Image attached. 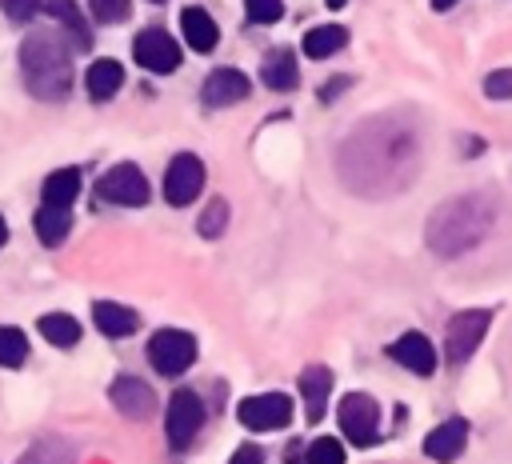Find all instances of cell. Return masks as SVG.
I'll return each instance as SVG.
<instances>
[{
  "instance_id": "6da1fadb",
  "label": "cell",
  "mask_w": 512,
  "mask_h": 464,
  "mask_svg": "<svg viewBox=\"0 0 512 464\" xmlns=\"http://www.w3.org/2000/svg\"><path fill=\"white\" fill-rule=\"evenodd\" d=\"M416 156H420V148H416L412 128L400 124L396 116H376L344 140L336 164H340V176L348 188H356L364 196H388L412 180Z\"/></svg>"
},
{
  "instance_id": "7a4b0ae2",
  "label": "cell",
  "mask_w": 512,
  "mask_h": 464,
  "mask_svg": "<svg viewBox=\"0 0 512 464\" xmlns=\"http://www.w3.org/2000/svg\"><path fill=\"white\" fill-rule=\"evenodd\" d=\"M492 220H496V200L488 192H464V196L444 200L432 212L424 236H428V248L436 256H460L488 236Z\"/></svg>"
},
{
  "instance_id": "3957f363",
  "label": "cell",
  "mask_w": 512,
  "mask_h": 464,
  "mask_svg": "<svg viewBox=\"0 0 512 464\" xmlns=\"http://www.w3.org/2000/svg\"><path fill=\"white\" fill-rule=\"evenodd\" d=\"M68 44H60L52 32H32L20 44V72H24V88L36 100H60L72 88V60L64 52Z\"/></svg>"
},
{
  "instance_id": "277c9868",
  "label": "cell",
  "mask_w": 512,
  "mask_h": 464,
  "mask_svg": "<svg viewBox=\"0 0 512 464\" xmlns=\"http://www.w3.org/2000/svg\"><path fill=\"white\" fill-rule=\"evenodd\" d=\"M340 432L356 444V448H368L380 440V404L368 396V392H348L340 400Z\"/></svg>"
},
{
  "instance_id": "5b68a950",
  "label": "cell",
  "mask_w": 512,
  "mask_h": 464,
  "mask_svg": "<svg viewBox=\"0 0 512 464\" xmlns=\"http://www.w3.org/2000/svg\"><path fill=\"white\" fill-rule=\"evenodd\" d=\"M488 324H492V312H488V308H468V312H456V316L448 320V332H444V352H448V364H464V360H468V356L480 348V340H484Z\"/></svg>"
},
{
  "instance_id": "8992f818",
  "label": "cell",
  "mask_w": 512,
  "mask_h": 464,
  "mask_svg": "<svg viewBox=\"0 0 512 464\" xmlns=\"http://www.w3.org/2000/svg\"><path fill=\"white\" fill-rule=\"evenodd\" d=\"M148 360L160 376H180L192 360H196V340L184 328H160L148 340Z\"/></svg>"
},
{
  "instance_id": "52a82bcc",
  "label": "cell",
  "mask_w": 512,
  "mask_h": 464,
  "mask_svg": "<svg viewBox=\"0 0 512 464\" xmlns=\"http://www.w3.org/2000/svg\"><path fill=\"white\" fill-rule=\"evenodd\" d=\"M96 196L108 200V204H120V208H140L148 204V180L136 164H112L100 180H96Z\"/></svg>"
},
{
  "instance_id": "ba28073f",
  "label": "cell",
  "mask_w": 512,
  "mask_h": 464,
  "mask_svg": "<svg viewBox=\"0 0 512 464\" xmlns=\"http://www.w3.org/2000/svg\"><path fill=\"white\" fill-rule=\"evenodd\" d=\"M200 424H204V404H200V396H196L192 388H176L172 400H168V416H164L168 444H172L176 452L188 448V444L196 440Z\"/></svg>"
},
{
  "instance_id": "9c48e42d",
  "label": "cell",
  "mask_w": 512,
  "mask_h": 464,
  "mask_svg": "<svg viewBox=\"0 0 512 464\" xmlns=\"http://www.w3.org/2000/svg\"><path fill=\"white\" fill-rule=\"evenodd\" d=\"M204 188V160L192 156V152H180L172 156L168 172H164V200L172 208H188Z\"/></svg>"
},
{
  "instance_id": "30bf717a",
  "label": "cell",
  "mask_w": 512,
  "mask_h": 464,
  "mask_svg": "<svg viewBox=\"0 0 512 464\" xmlns=\"http://www.w3.org/2000/svg\"><path fill=\"white\" fill-rule=\"evenodd\" d=\"M132 56H136L140 68H148V72H156V76L180 68V44H176L164 28H144V32H136Z\"/></svg>"
},
{
  "instance_id": "8fae6325",
  "label": "cell",
  "mask_w": 512,
  "mask_h": 464,
  "mask_svg": "<svg viewBox=\"0 0 512 464\" xmlns=\"http://www.w3.org/2000/svg\"><path fill=\"white\" fill-rule=\"evenodd\" d=\"M240 424L252 428V432H272V428H284L292 420V400L284 392H264V396H248L240 400L236 408Z\"/></svg>"
},
{
  "instance_id": "7c38bea8",
  "label": "cell",
  "mask_w": 512,
  "mask_h": 464,
  "mask_svg": "<svg viewBox=\"0 0 512 464\" xmlns=\"http://www.w3.org/2000/svg\"><path fill=\"white\" fill-rule=\"evenodd\" d=\"M108 396H112L116 412L128 416V420H148V416L156 412V392H152L140 376H116Z\"/></svg>"
},
{
  "instance_id": "4fadbf2b",
  "label": "cell",
  "mask_w": 512,
  "mask_h": 464,
  "mask_svg": "<svg viewBox=\"0 0 512 464\" xmlns=\"http://www.w3.org/2000/svg\"><path fill=\"white\" fill-rule=\"evenodd\" d=\"M388 356H392L400 368L416 372V376H432V372H436V348H432V340L420 336V332H404L400 340H392V344H388Z\"/></svg>"
},
{
  "instance_id": "5bb4252c",
  "label": "cell",
  "mask_w": 512,
  "mask_h": 464,
  "mask_svg": "<svg viewBox=\"0 0 512 464\" xmlns=\"http://www.w3.org/2000/svg\"><path fill=\"white\" fill-rule=\"evenodd\" d=\"M248 92H252V80H248L240 68H216V72H208L200 96H204L208 108H228V104L244 100Z\"/></svg>"
},
{
  "instance_id": "9a60e30c",
  "label": "cell",
  "mask_w": 512,
  "mask_h": 464,
  "mask_svg": "<svg viewBox=\"0 0 512 464\" xmlns=\"http://www.w3.org/2000/svg\"><path fill=\"white\" fill-rule=\"evenodd\" d=\"M464 440H468V424L460 416L436 424L428 436H424V456L436 460V464H452L460 452H464Z\"/></svg>"
},
{
  "instance_id": "2e32d148",
  "label": "cell",
  "mask_w": 512,
  "mask_h": 464,
  "mask_svg": "<svg viewBox=\"0 0 512 464\" xmlns=\"http://www.w3.org/2000/svg\"><path fill=\"white\" fill-rule=\"evenodd\" d=\"M328 392H332V372L324 364H312V368L300 372V396H304L308 424H320V416L328 408Z\"/></svg>"
},
{
  "instance_id": "e0dca14e",
  "label": "cell",
  "mask_w": 512,
  "mask_h": 464,
  "mask_svg": "<svg viewBox=\"0 0 512 464\" xmlns=\"http://www.w3.org/2000/svg\"><path fill=\"white\" fill-rule=\"evenodd\" d=\"M180 32H184L192 52H212L216 40H220V28H216V20L204 8H184L180 12Z\"/></svg>"
},
{
  "instance_id": "ac0fdd59",
  "label": "cell",
  "mask_w": 512,
  "mask_h": 464,
  "mask_svg": "<svg viewBox=\"0 0 512 464\" xmlns=\"http://www.w3.org/2000/svg\"><path fill=\"white\" fill-rule=\"evenodd\" d=\"M260 76H264V84H268L272 92H292V88L300 84V68H296L292 48H272V52L264 56Z\"/></svg>"
},
{
  "instance_id": "d6986e66",
  "label": "cell",
  "mask_w": 512,
  "mask_h": 464,
  "mask_svg": "<svg viewBox=\"0 0 512 464\" xmlns=\"http://www.w3.org/2000/svg\"><path fill=\"white\" fill-rule=\"evenodd\" d=\"M92 320H96V328H100L104 336H112V340L132 336L136 324H140V316H136L128 304H112V300H96V304H92Z\"/></svg>"
},
{
  "instance_id": "ffe728a7",
  "label": "cell",
  "mask_w": 512,
  "mask_h": 464,
  "mask_svg": "<svg viewBox=\"0 0 512 464\" xmlns=\"http://www.w3.org/2000/svg\"><path fill=\"white\" fill-rule=\"evenodd\" d=\"M76 192H80V172L76 168H56L44 180V188H40V204H48V208H72Z\"/></svg>"
},
{
  "instance_id": "44dd1931",
  "label": "cell",
  "mask_w": 512,
  "mask_h": 464,
  "mask_svg": "<svg viewBox=\"0 0 512 464\" xmlns=\"http://www.w3.org/2000/svg\"><path fill=\"white\" fill-rule=\"evenodd\" d=\"M88 96L92 100H108V96H116L120 92V84H124V68H120V60H96V64H88Z\"/></svg>"
},
{
  "instance_id": "7402d4cb",
  "label": "cell",
  "mask_w": 512,
  "mask_h": 464,
  "mask_svg": "<svg viewBox=\"0 0 512 464\" xmlns=\"http://www.w3.org/2000/svg\"><path fill=\"white\" fill-rule=\"evenodd\" d=\"M344 44H348V28H340V24H320V28H308L304 32V52L312 60H328Z\"/></svg>"
},
{
  "instance_id": "603a6c76",
  "label": "cell",
  "mask_w": 512,
  "mask_h": 464,
  "mask_svg": "<svg viewBox=\"0 0 512 464\" xmlns=\"http://www.w3.org/2000/svg\"><path fill=\"white\" fill-rule=\"evenodd\" d=\"M68 228H72V216H68V208H48V204H40V212H36V236H40L48 248L64 244Z\"/></svg>"
},
{
  "instance_id": "cb8c5ba5",
  "label": "cell",
  "mask_w": 512,
  "mask_h": 464,
  "mask_svg": "<svg viewBox=\"0 0 512 464\" xmlns=\"http://www.w3.org/2000/svg\"><path fill=\"white\" fill-rule=\"evenodd\" d=\"M40 336L48 340V344H56V348H72L76 340H80V324L68 316V312H48V316H40Z\"/></svg>"
},
{
  "instance_id": "d4e9b609",
  "label": "cell",
  "mask_w": 512,
  "mask_h": 464,
  "mask_svg": "<svg viewBox=\"0 0 512 464\" xmlns=\"http://www.w3.org/2000/svg\"><path fill=\"white\" fill-rule=\"evenodd\" d=\"M44 8L68 28V36H72V44L84 52L88 48V24H84V16H80V8H76V0H44Z\"/></svg>"
},
{
  "instance_id": "484cf974",
  "label": "cell",
  "mask_w": 512,
  "mask_h": 464,
  "mask_svg": "<svg viewBox=\"0 0 512 464\" xmlns=\"http://www.w3.org/2000/svg\"><path fill=\"white\" fill-rule=\"evenodd\" d=\"M24 356H28V336H24L20 328L4 324V328H0V364H4V368H20Z\"/></svg>"
},
{
  "instance_id": "4316f807",
  "label": "cell",
  "mask_w": 512,
  "mask_h": 464,
  "mask_svg": "<svg viewBox=\"0 0 512 464\" xmlns=\"http://www.w3.org/2000/svg\"><path fill=\"white\" fill-rule=\"evenodd\" d=\"M20 464H72V452H68L60 440L44 436V440H36V444L20 456Z\"/></svg>"
},
{
  "instance_id": "83f0119b",
  "label": "cell",
  "mask_w": 512,
  "mask_h": 464,
  "mask_svg": "<svg viewBox=\"0 0 512 464\" xmlns=\"http://www.w3.org/2000/svg\"><path fill=\"white\" fill-rule=\"evenodd\" d=\"M224 224H228V200L224 196H216V200H208V208H204V216H200V236L204 240H216L220 232H224Z\"/></svg>"
},
{
  "instance_id": "f1b7e54d",
  "label": "cell",
  "mask_w": 512,
  "mask_h": 464,
  "mask_svg": "<svg viewBox=\"0 0 512 464\" xmlns=\"http://www.w3.org/2000/svg\"><path fill=\"white\" fill-rule=\"evenodd\" d=\"M304 460L308 464H344V444L336 436H320L304 448Z\"/></svg>"
},
{
  "instance_id": "f546056e",
  "label": "cell",
  "mask_w": 512,
  "mask_h": 464,
  "mask_svg": "<svg viewBox=\"0 0 512 464\" xmlns=\"http://www.w3.org/2000/svg\"><path fill=\"white\" fill-rule=\"evenodd\" d=\"M88 4H92V20H100V24H120L124 16H132L128 0H88Z\"/></svg>"
},
{
  "instance_id": "4dcf8cb0",
  "label": "cell",
  "mask_w": 512,
  "mask_h": 464,
  "mask_svg": "<svg viewBox=\"0 0 512 464\" xmlns=\"http://www.w3.org/2000/svg\"><path fill=\"white\" fill-rule=\"evenodd\" d=\"M244 8H248V20H256V24H276L284 16L280 0H244Z\"/></svg>"
},
{
  "instance_id": "1f68e13d",
  "label": "cell",
  "mask_w": 512,
  "mask_h": 464,
  "mask_svg": "<svg viewBox=\"0 0 512 464\" xmlns=\"http://www.w3.org/2000/svg\"><path fill=\"white\" fill-rule=\"evenodd\" d=\"M484 92H488L492 100H512V72H508V68H500V72H488V80H484Z\"/></svg>"
},
{
  "instance_id": "d6a6232c",
  "label": "cell",
  "mask_w": 512,
  "mask_h": 464,
  "mask_svg": "<svg viewBox=\"0 0 512 464\" xmlns=\"http://www.w3.org/2000/svg\"><path fill=\"white\" fill-rule=\"evenodd\" d=\"M44 0H4V12H8V20H16V24H24V20H32L36 16V8H40Z\"/></svg>"
},
{
  "instance_id": "836d02e7",
  "label": "cell",
  "mask_w": 512,
  "mask_h": 464,
  "mask_svg": "<svg viewBox=\"0 0 512 464\" xmlns=\"http://www.w3.org/2000/svg\"><path fill=\"white\" fill-rule=\"evenodd\" d=\"M228 464H264V452L256 448V444H240L236 452H232V460Z\"/></svg>"
},
{
  "instance_id": "e575fe53",
  "label": "cell",
  "mask_w": 512,
  "mask_h": 464,
  "mask_svg": "<svg viewBox=\"0 0 512 464\" xmlns=\"http://www.w3.org/2000/svg\"><path fill=\"white\" fill-rule=\"evenodd\" d=\"M452 4H456V0H432V8H436V12H448Z\"/></svg>"
},
{
  "instance_id": "d590c367",
  "label": "cell",
  "mask_w": 512,
  "mask_h": 464,
  "mask_svg": "<svg viewBox=\"0 0 512 464\" xmlns=\"http://www.w3.org/2000/svg\"><path fill=\"white\" fill-rule=\"evenodd\" d=\"M4 240H8V224H4V216H0V248H4Z\"/></svg>"
},
{
  "instance_id": "8d00e7d4",
  "label": "cell",
  "mask_w": 512,
  "mask_h": 464,
  "mask_svg": "<svg viewBox=\"0 0 512 464\" xmlns=\"http://www.w3.org/2000/svg\"><path fill=\"white\" fill-rule=\"evenodd\" d=\"M328 8H344V0H328Z\"/></svg>"
},
{
  "instance_id": "74e56055",
  "label": "cell",
  "mask_w": 512,
  "mask_h": 464,
  "mask_svg": "<svg viewBox=\"0 0 512 464\" xmlns=\"http://www.w3.org/2000/svg\"><path fill=\"white\" fill-rule=\"evenodd\" d=\"M152 4H164V0H152Z\"/></svg>"
}]
</instances>
